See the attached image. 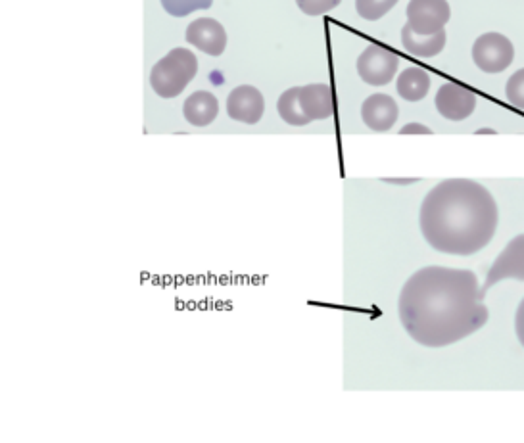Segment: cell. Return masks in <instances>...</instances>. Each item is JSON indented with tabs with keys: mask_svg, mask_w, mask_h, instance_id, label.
<instances>
[{
	"mask_svg": "<svg viewBox=\"0 0 524 443\" xmlns=\"http://www.w3.org/2000/svg\"><path fill=\"white\" fill-rule=\"evenodd\" d=\"M484 298L473 271L432 265L407 279L398 313L405 332L417 344L446 348L488 323Z\"/></svg>",
	"mask_w": 524,
	"mask_h": 443,
	"instance_id": "cell-1",
	"label": "cell"
},
{
	"mask_svg": "<svg viewBox=\"0 0 524 443\" xmlns=\"http://www.w3.org/2000/svg\"><path fill=\"white\" fill-rule=\"evenodd\" d=\"M498 204L488 188L471 179H446L423 200L419 225L430 248L450 256L484 250L498 229Z\"/></svg>",
	"mask_w": 524,
	"mask_h": 443,
	"instance_id": "cell-2",
	"label": "cell"
},
{
	"mask_svg": "<svg viewBox=\"0 0 524 443\" xmlns=\"http://www.w3.org/2000/svg\"><path fill=\"white\" fill-rule=\"evenodd\" d=\"M277 112L288 125L304 127L311 121L329 119L334 114L333 89L325 83L292 87L281 94Z\"/></svg>",
	"mask_w": 524,
	"mask_h": 443,
	"instance_id": "cell-3",
	"label": "cell"
},
{
	"mask_svg": "<svg viewBox=\"0 0 524 443\" xmlns=\"http://www.w3.org/2000/svg\"><path fill=\"white\" fill-rule=\"evenodd\" d=\"M198 71V60L189 48H173L150 71V85L162 98L183 93Z\"/></svg>",
	"mask_w": 524,
	"mask_h": 443,
	"instance_id": "cell-4",
	"label": "cell"
},
{
	"mask_svg": "<svg viewBox=\"0 0 524 443\" xmlns=\"http://www.w3.org/2000/svg\"><path fill=\"white\" fill-rule=\"evenodd\" d=\"M515 48L501 33H482L473 45V60L478 70L486 73H501L513 64Z\"/></svg>",
	"mask_w": 524,
	"mask_h": 443,
	"instance_id": "cell-5",
	"label": "cell"
},
{
	"mask_svg": "<svg viewBox=\"0 0 524 443\" xmlns=\"http://www.w3.org/2000/svg\"><path fill=\"white\" fill-rule=\"evenodd\" d=\"M398 66L400 58L392 50L379 45L365 48L358 58L359 77L373 87L388 85L396 77Z\"/></svg>",
	"mask_w": 524,
	"mask_h": 443,
	"instance_id": "cell-6",
	"label": "cell"
},
{
	"mask_svg": "<svg viewBox=\"0 0 524 443\" xmlns=\"http://www.w3.org/2000/svg\"><path fill=\"white\" fill-rule=\"evenodd\" d=\"M452 10L448 0H411L407 4V25L419 35L444 31Z\"/></svg>",
	"mask_w": 524,
	"mask_h": 443,
	"instance_id": "cell-7",
	"label": "cell"
},
{
	"mask_svg": "<svg viewBox=\"0 0 524 443\" xmlns=\"http://www.w3.org/2000/svg\"><path fill=\"white\" fill-rule=\"evenodd\" d=\"M501 280H524V234L515 236L496 257L482 284V294L486 296L488 290Z\"/></svg>",
	"mask_w": 524,
	"mask_h": 443,
	"instance_id": "cell-8",
	"label": "cell"
},
{
	"mask_svg": "<svg viewBox=\"0 0 524 443\" xmlns=\"http://www.w3.org/2000/svg\"><path fill=\"white\" fill-rule=\"evenodd\" d=\"M477 108V94L459 83H444L436 94V110L450 121H463Z\"/></svg>",
	"mask_w": 524,
	"mask_h": 443,
	"instance_id": "cell-9",
	"label": "cell"
},
{
	"mask_svg": "<svg viewBox=\"0 0 524 443\" xmlns=\"http://www.w3.org/2000/svg\"><path fill=\"white\" fill-rule=\"evenodd\" d=\"M227 112L235 121L256 125L265 112L263 94L252 85H240L227 98Z\"/></svg>",
	"mask_w": 524,
	"mask_h": 443,
	"instance_id": "cell-10",
	"label": "cell"
},
{
	"mask_svg": "<svg viewBox=\"0 0 524 443\" xmlns=\"http://www.w3.org/2000/svg\"><path fill=\"white\" fill-rule=\"evenodd\" d=\"M185 37L192 47H196L198 50H202L204 54H210V56H221L227 48L225 27L212 18L194 20L187 27Z\"/></svg>",
	"mask_w": 524,
	"mask_h": 443,
	"instance_id": "cell-11",
	"label": "cell"
},
{
	"mask_svg": "<svg viewBox=\"0 0 524 443\" xmlns=\"http://www.w3.org/2000/svg\"><path fill=\"white\" fill-rule=\"evenodd\" d=\"M398 116H400V108L396 100L388 94H373L361 106L363 123L377 133L390 131L396 125Z\"/></svg>",
	"mask_w": 524,
	"mask_h": 443,
	"instance_id": "cell-12",
	"label": "cell"
},
{
	"mask_svg": "<svg viewBox=\"0 0 524 443\" xmlns=\"http://www.w3.org/2000/svg\"><path fill=\"white\" fill-rule=\"evenodd\" d=\"M183 114L194 127H206V125H212L219 114V102L214 94L208 91H198L185 100Z\"/></svg>",
	"mask_w": 524,
	"mask_h": 443,
	"instance_id": "cell-13",
	"label": "cell"
},
{
	"mask_svg": "<svg viewBox=\"0 0 524 443\" xmlns=\"http://www.w3.org/2000/svg\"><path fill=\"white\" fill-rule=\"evenodd\" d=\"M446 39H448L446 31H438L434 35H419L411 31V27L407 24L402 29V43L405 50L417 58H432L440 54L446 47Z\"/></svg>",
	"mask_w": 524,
	"mask_h": 443,
	"instance_id": "cell-14",
	"label": "cell"
},
{
	"mask_svg": "<svg viewBox=\"0 0 524 443\" xmlns=\"http://www.w3.org/2000/svg\"><path fill=\"white\" fill-rule=\"evenodd\" d=\"M396 89L407 102H419L429 94L430 75L421 68H407L400 73Z\"/></svg>",
	"mask_w": 524,
	"mask_h": 443,
	"instance_id": "cell-15",
	"label": "cell"
},
{
	"mask_svg": "<svg viewBox=\"0 0 524 443\" xmlns=\"http://www.w3.org/2000/svg\"><path fill=\"white\" fill-rule=\"evenodd\" d=\"M396 4L398 0H356V10L363 20L377 22L384 18Z\"/></svg>",
	"mask_w": 524,
	"mask_h": 443,
	"instance_id": "cell-16",
	"label": "cell"
},
{
	"mask_svg": "<svg viewBox=\"0 0 524 443\" xmlns=\"http://www.w3.org/2000/svg\"><path fill=\"white\" fill-rule=\"evenodd\" d=\"M214 0H162V6L169 16L173 18H185L196 10H208L212 8Z\"/></svg>",
	"mask_w": 524,
	"mask_h": 443,
	"instance_id": "cell-17",
	"label": "cell"
},
{
	"mask_svg": "<svg viewBox=\"0 0 524 443\" xmlns=\"http://www.w3.org/2000/svg\"><path fill=\"white\" fill-rule=\"evenodd\" d=\"M505 96L511 106L524 110V68L509 77L505 85Z\"/></svg>",
	"mask_w": 524,
	"mask_h": 443,
	"instance_id": "cell-18",
	"label": "cell"
},
{
	"mask_svg": "<svg viewBox=\"0 0 524 443\" xmlns=\"http://www.w3.org/2000/svg\"><path fill=\"white\" fill-rule=\"evenodd\" d=\"M296 4L308 16H321L336 8L340 0H296Z\"/></svg>",
	"mask_w": 524,
	"mask_h": 443,
	"instance_id": "cell-19",
	"label": "cell"
},
{
	"mask_svg": "<svg viewBox=\"0 0 524 443\" xmlns=\"http://www.w3.org/2000/svg\"><path fill=\"white\" fill-rule=\"evenodd\" d=\"M515 332H517V338L524 348V298L523 302L517 307V313H515Z\"/></svg>",
	"mask_w": 524,
	"mask_h": 443,
	"instance_id": "cell-20",
	"label": "cell"
},
{
	"mask_svg": "<svg viewBox=\"0 0 524 443\" xmlns=\"http://www.w3.org/2000/svg\"><path fill=\"white\" fill-rule=\"evenodd\" d=\"M400 133H402V135H432L429 127H425V125H421V123H409V125L402 127Z\"/></svg>",
	"mask_w": 524,
	"mask_h": 443,
	"instance_id": "cell-21",
	"label": "cell"
}]
</instances>
